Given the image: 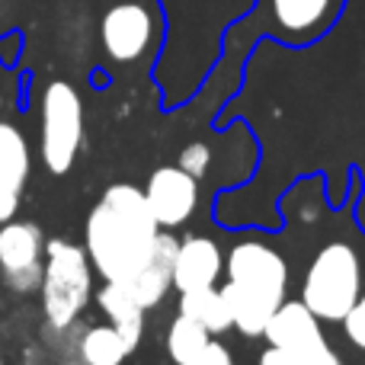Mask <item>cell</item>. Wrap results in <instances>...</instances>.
<instances>
[{
    "label": "cell",
    "mask_w": 365,
    "mask_h": 365,
    "mask_svg": "<svg viewBox=\"0 0 365 365\" xmlns=\"http://www.w3.org/2000/svg\"><path fill=\"white\" fill-rule=\"evenodd\" d=\"M158 234L160 225L148 205L145 189L135 182H115L90 208L83 247L103 279L132 282L135 272L151 257Z\"/></svg>",
    "instance_id": "1"
},
{
    "label": "cell",
    "mask_w": 365,
    "mask_h": 365,
    "mask_svg": "<svg viewBox=\"0 0 365 365\" xmlns=\"http://www.w3.org/2000/svg\"><path fill=\"white\" fill-rule=\"evenodd\" d=\"M227 282L221 295L234 314V330L244 336H263L269 317L289 292V263L263 240H240L225 257Z\"/></svg>",
    "instance_id": "2"
},
{
    "label": "cell",
    "mask_w": 365,
    "mask_h": 365,
    "mask_svg": "<svg viewBox=\"0 0 365 365\" xmlns=\"http://www.w3.org/2000/svg\"><path fill=\"white\" fill-rule=\"evenodd\" d=\"M93 259L87 247L71 240H48L45 244V279L38 289L42 317L51 327H71L81 321L87 304L93 302Z\"/></svg>",
    "instance_id": "3"
},
{
    "label": "cell",
    "mask_w": 365,
    "mask_h": 365,
    "mask_svg": "<svg viewBox=\"0 0 365 365\" xmlns=\"http://www.w3.org/2000/svg\"><path fill=\"white\" fill-rule=\"evenodd\" d=\"M362 295V263L356 250L343 240L321 247L311 259L302 285V302L314 311L321 321L343 324L356 302Z\"/></svg>",
    "instance_id": "4"
},
{
    "label": "cell",
    "mask_w": 365,
    "mask_h": 365,
    "mask_svg": "<svg viewBox=\"0 0 365 365\" xmlns=\"http://www.w3.org/2000/svg\"><path fill=\"white\" fill-rule=\"evenodd\" d=\"M83 145V100L68 81L45 83L38 100V158L48 173H68Z\"/></svg>",
    "instance_id": "5"
},
{
    "label": "cell",
    "mask_w": 365,
    "mask_h": 365,
    "mask_svg": "<svg viewBox=\"0 0 365 365\" xmlns=\"http://www.w3.org/2000/svg\"><path fill=\"white\" fill-rule=\"evenodd\" d=\"M346 10V0H257V19L282 45H311L324 38Z\"/></svg>",
    "instance_id": "6"
},
{
    "label": "cell",
    "mask_w": 365,
    "mask_h": 365,
    "mask_svg": "<svg viewBox=\"0 0 365 365\" xmlns=\"http://www.w3.org/2000/svg\"><path fill=\"white\" fill-rule=\"evenodd\" d=\"M100 38L113 61H119V64L138 61V58L148 55V48L154 42L151 10L145 4H135V0L109 6L100 19Z\"/></svg>",
    "instance_id": "7"
},
{
    "label": "cell",
    "mask_w": 365,
    "mask_h": 365,
    "mask_svg": "<svg viewBox=\"0 0 365 365\" xmlns=\"http://www.w3.org/2000/svg\"><path fill=\"white\" fill-rule=\"evenodd\" d=\"M145 195L160 227H180L199 208V180L182 167H158L145 182Z\"/></svg>",
    "instance_id": "8"
},
{
    "label": "cell",
    "mask_w": 365,
    "mask_h": 365,
    "mask_svg": "<svg viewBox=\"0 0 365 365\" xmlns=\"http://www.w3.org/2000/svg\"><path fill=\"white\" fill-rule=\"evenodd\" d=\"M29 173H32L29 141L13 122L0 119V225L16 218Z\"/></svg>",
    "instance_id": "9"
},
{
    "label": "cell",
    "mask_w": 365,
    "mask_h": 365,
    "mask_svg": "<svg viewBox=\"0 0 365 365\" xmlns=\"http://www.w3.org/2000/svg\"><path fill=\"white\" fill-rule=\"evenodd\" d=\"M221 272H225V253L212 237L202 234H189L180 240L177 266H173V289L180 292H199L218 285Z\"/></svg>",
    "instance_id": "10"
},
{
    "label": "cell",
    "mask_w": 365,
    "mask_h": 365,
    "mask_svg": "<svg viewBox=\"0 0 365 365\" xmlns=\"http://www.w3.org/2000/svg\"><path fill=\"white\" fill-rule=\"evenodd\" d=\"M266 340L269 346L298 349V353H311V349L327 346V336L321 330V317L308 308L304 302H282L276 314L266 324Z\"/></svg>",
    "instance_id": "11"
},
{
    "label": "cell",
    "mask_w": 365,
    "mask_h": 365,
    "mask_svg": "<svg viewBox=\"0 0 365 365\" xmlns=\"http://www.w3.org/2000/svg\"><path fill=\"white\" fill-rule=\"evenodd\" d=\"M177 250H180V240L173 237L167 227H160L158 240H154V250L148 257V263L135 272V279L128 282V289L135 292L141 304L148 311L160 308L164 298L173 292V266H177Z\"/></svg>",
    "instance_id": "12"
},
{
    "label": "cell",
    "mask_w": 365,
    "mask_h": 365,
    "mask_svg": "<svg viewBox=\"0 0 365 365\" xmlns=\"http://www.w3.org/2000/svg\"><path fill=\"white\" fill-rule=\"evenodd\" d=\"M45 234L38 225L23 218H10L0 225V279L23 269L45 266Z\"/></svg>",
    "instance_id": "13"
},
{
    "label": "cell",
    "mask_w": 365,
    "mask_h": 365,
    "mask_svg": "<svg viewBox=\"0 0 365 365\" xmlns=\"http://www.w3.org/2000/svg\"><path fill=\"white\" fill-rule=\"evenodd\" d=\"M93 302L100 304V311L106 314V321L113 327H119V334L138 349L141 336H145V314L148 308L135 298V292L128 289V282H109L100 285V292L93 295Z\"/></svg>",
    "instance_id": "14"
},
{
    "label": "cell",
    "mask_w": 365,
    "mask_h": 365,
    "mask_svg": "<svg viewBox=\"0 0 365 365\" xmlns=\"http://www.w3.org/2000/svg\"><path fill=\"white\" fill-rule=\"evenodd\" d=\"M135 346L119 334L113 324H83L81 340H77V359L83 365H122Z\"/></svg>",
    "instance_id": "15"
},
{
    "label": "cell",
    "mask_w": 365,
    "mask_h": 365,
    "mask_svg": "<svg viewBox=\"0 0 365 365\" xmlns=\"http://www.w3.org/2000/svg\"><path fill=\"white\" fill-rule=\"evenodd\" d=\"M180 314L199 321L212 336H218V334H225V330L234 327V314H231V308H227V298L221 295L218 285L199 289V292H182Z\"/></svg>",
    "instance_id": "16"
},
{
    "label": "cell",
    "mask_w": 365,
    "mask_h": 365,
    "mask_svg": "<svg viewBox=\"0 0 365 365\" xmlns=\"http://www.w3.org/2000/svg\"><path fill=\"white\" fill-rule=\"evenodd\" d=\"M208 340H212V334H208L199 321H192V317H186V314H177L170 321V327H167L164 346H167V356H170L173 362L186 365Z\"/></svg>",
    "instance_id": "17"
},
{
    "label": "cell",
    "mask_w": 365,
    "mask_h": 365,
    "mask_svg": "<svg viewBox=\"0 0 365 365\" xmlns=\"http://www.w3.org/2000/svg\"><path fill=\"white\" fill-rule=\"evenodd\" d=\"M177 164L182 167L186 173H192L195 180H202L208 173V167H212V148L205 145V141H192V145H186L180 151V160Z\"/></svg>",
    "instance_id": "18"
},
{
    "label": "cell",
    "mask_w": 365,
    "mask_h": 365,
    "mask_svg": "<svg viewBox=\"0 0 365 365\" xmlns=\"http://www.w3.org/2000/svg\"><path fill=\"white\" fill-rule=\"evenodd\" d=\"M42 279H45V266H36V269H23V272H13V276H4V285L13 295L29 298V295H38Z\"/></svg>",
    "instance_id": "19"
},
{
    "label": "cell",
    "mask_w": 365,
    "mask_h": 365,
    "mask_svg": "<svg viewBox=\"0 0 365 365\" xmlns=\"http://www.w3.org/2000/svg\"><path fill=\"white\" fill-rule=\"evenodd\" d=\"M330 346V343H327ZM324 349V346H321ZM321 349H311V353H298V349H285V346H266L259 353V362L257 365H308L311 356L321 353Z\"/></svg>",
    "instance_id": "20"
},
{
    "label": "cell",
    "mask_w": 365,
    "mask_h": 365,
    "mask_svg": "<svg viewBox=\"0 0 365 365\" xmlns=\"http://www.w3.org/2000/svg\"><path fill=\"white\" fill-rule=\"evenodd\" d=\"M343 330H346V336L353 340V346L365 349V289L359 295V302L349 308V314L343 317Z\"/></svg>",
    "instance_id": "21"
},
{
    "label": "cell",
    "mask_w": 365,
    "mask_h": 365,
    "mask_svg": "<svg viewBox=\"0 0 365 365\" xmlns=\"http://www.w3.org/2000/svg\"><path fill=\"white\" fill-rule=\"evenodd\" d=\"M186 365H234V356H231V349H227L225 343L208 340Z\"/></svg>",
    "instance_id": "22"
},
{
    "label": "cell",
    "mask_w": 365,
    "mask_h": 365,
    "mask_svg": "<svg viewBox=\"0 0 365 365\" xmlns=\"http://www.w3.org/2000/svg\"><path fill=\"white\" fill-rule=\"evenodd\" d=\"M51 349L45 346V343H32V346L23 349V356H19V365H51Z\"/></svg>",
    "instance_id": "23"
},
{
    "label": "cell",
    "mask_w": 365,
    "mask_h": 365,
    "mask_svg": "<svg viewBox=\"0 0 365 365\" xmlns=\"http://www.w3.org/2000/svg\"><path fill=\"white\" fill-rule=\"evenodd\" d=\"M308 365H343V359H340V356H336L330 346H324L321 353L311 356V362H308Z\"/></svg>",
    "instance_id": "24"
},
{
    "label": "cell",
    "mask_w": 365,
    "mask_h": 365,
    "mask_svg": "<svg viewBox=\"0 0 365 365\" xmlns=\"http://www.w3.org/2000/svg\"><path fill=\"white\" fill-rule=\"evenodd\" d=\"M58 365H83L77 356H71V359H58Z\"/></svg>",
    "instance_id": "25"
},
{
    "label": "cell",
    "mask_w": 365,
    "mask_h": 365,
    "mask_svg": "<svg viewBox=\"0 0 365 365\" xmlns=\"http://www.w3.org/2000/svg\"><path fill=\"white\" fill-rule=\"evenodd\" d=\"M0 365H6V359H4V356H0Z\"/></svg>",
    "instance_id": "26"
}]
</instances>
